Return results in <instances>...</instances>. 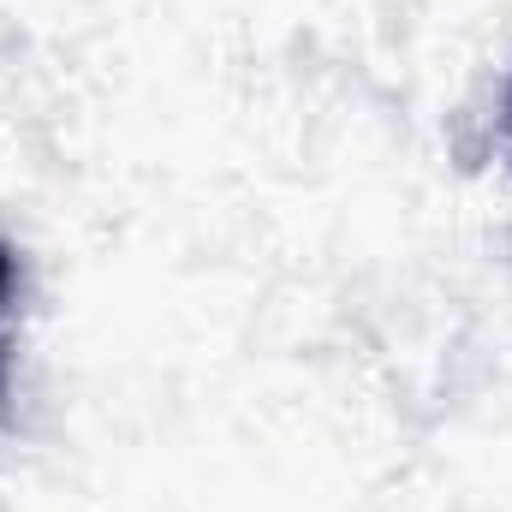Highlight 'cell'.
I'll list each match as a JSON object with an SVG mask.
<instances>
[{
    "label": "cell",
    "mask_w": 512,
    "mask_h": 512,
    "mask_svg": "<svg viewBox=\"0 0 512 512\" xmlns=\"http://www.w3.org/2000/svg\"><path fill=\"white\" fill-rule=\"evenodd\" d=\"M12 292H18V256L0 245V393H6V316H12Z\"/></svg>",
    "instance_id": "obj_1"
}]
</instances>
